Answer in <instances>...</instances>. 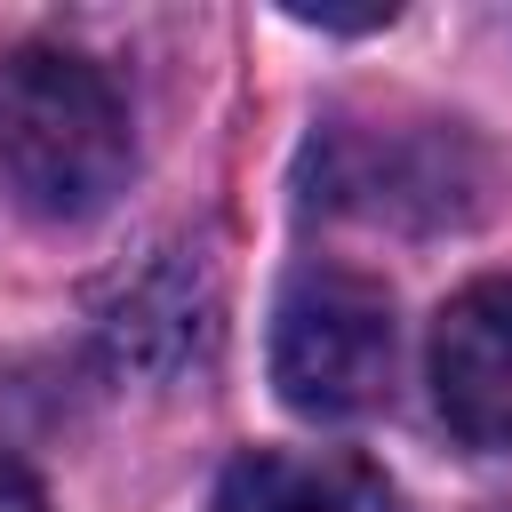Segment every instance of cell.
<instances>
[{
	"mask_svg": "<svg viewBox=\"0 0 512 512\" xmlns=\"http://www.w3.org/2000/svg\"><path fill=\"white\" fill-rule=\"evenodd\" d=\"M216 512H400V496L344 448H248L224 464Z\"/></svg>",
	"mask_w": 512,
	"mask_h": 512,
	"instance_id": "obj_4",
	"label": "cell"
},
{
	"mask_svg": "<svg viewBox=\"0 0 512 512\" xmlns=\"http://www.w3.org/2000/svg\"><path fill=\"white\" fill-rule=\"evenodd\" d=\"M208 288H200V272H184V264H152L136 288H120V304L104 312V336H112V352L120 360H136V368H176V360H192L200 344H208Z\"/></svg>",
	"mask_w": 512,
	"mask_h": 512,
	"instance_id": "obj_5",
	"label": "cell"
},
{
	"mask_svg": "<svg viewBox=\"0 0 512 512\" xmlns=\"http://www.w3.org/2000/svg\"><path fill=\"white\" fill-rule=\"evenodd\" d=\"M392 376V296L352 264H296L272 304V384L296 416H360Z\"/></svg>",
	"mask_w": 512,
	"mask_h": 512,
	"instance_id": "obj_2",
	"label": "cell"
},
{
	"mask_svg": "<svg viewBox=\"0 0 512 512\" xmlns=\"http://www.w3.org/2000/svg\"><path fill=\"white\" fill-rule=\"evenodd\" d=\"M296 24H320V32H376L392 24V8H288Z\"/></svg>",
	"mask_w": 512,
	"mask_h": 512,
	"instance_id": "obj_6",
	"label": "cell"
},
{
	"mask_svg": "<svg viewBox=\"0 0 512 512\" xmlns=\"http://www.w3.org/2000/svg\"><path fill=\"white\" fill-rule=\"evenodd\" d=\"M432 400L464 448H512V280H472L440 304Z\"/></svg>",
	"mask_w": 512,
	"mask_h": 512,
	"instance_id": "obj_3",
	"label": "cell"
},
{
	"mask_svg": "<svg viewBox=\"0 0 512 512\" xmlns=\"http://www.w3.org/2000/svg\"><path fill=\"white\" fill-rule=\"evenodd\" d=\"M0 512H48V488H40L16 456H0Z\"/></svg>",
	"mask_w": 512,
	"mask_h": 512,
	"instance_id": "obj_7",
	"label": "cell"
},
{
	"mask_svg": "<svg viewBox=\"0 0 512 512\" xmlns=\"http://www.w3.org/2000/svg\"><path fill=\"white\" fill-rule=\"evenodd\" d=\"M128 160V104L104 64L56 40H24L0 56V184L32 216H96L128 184Z\"/></svg>",
	"mask_w": 512,
	"mask_h": 512,
	"instance_id": "obj_1",
	"label": "cell"
}]
</instances>
